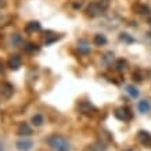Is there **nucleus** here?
<instances>
[{
    "label": "nucleus",
    "instance_id": "nucleus-1",
    "mask_svg": "<svg viewBox=\"0 0 151 151\" xmlns=\"http://www.w3.org/2000/svg\"><path fill=\"white\" fill-rule=\"evenodd\" d=\"M47 144L53 148L54 151H71V146L67 139L58 134H53L50 137H47Z\"/></svg>",
    "mask_w": 151,
    "mask_h": 151
},
{
    "label": "nucleus",
    "instance_id": "nucleus-2",
    "mask_svg": "<svg viewBox=\"0 0 151 151\" xmlns=\"http://www.w3.org/2000/svg\"><path fill=\"white\" fill-rule=\"evenodd\" d=\"M105 9H107V4H104V3H101V1H92L90 4L87 6L86 13L89 17H99V15H101L104 13Z\"/></svg>",
    "mask_w": 151,
    "mask_h": 151
},
{
    "label": "nucleus",
    "instance_id": "nucleus-3",
    "mask_svg": "<svg viewBox=\"0 0 151 151\" xmlns=\"http://www.w3.org/2000/svg\"><path fill=\"white\" fill-rule=\"evenodd\" d=\"M115 116H116L119 121L126 122V121H130V119H132L133 115L128 107H121V108H118V110L115 111Z\"/></svg>",
    "mask_w": 151,
    "mask_h": 151
},
{
    "label": "nucleus",
    "instance_id": "nucleus-4",
    "mask_svg": "<svg viewBox=\"0 0 151 151\" xmlns=\"http://www.w3.org/2000/svg\"><path fill=\"white\" fill-rule=\"evenodd\" d=\"M137 140L143 146H151V133H148L147 130H139Z\"/></svg>",
    "mask_w": 151,
    "mask_h": 151
},
{
    "label": "nucleus",
    "instance_id": "nucleus-5",
    "mask_svg": "<svg viewBox=\"0 0 151 151\" xmlns=\"http://www.w3.org/2000/svg\"><path fill=\"white\" fill-rule=\"evenodd\" d=\"M21 65H22V58H21L18 54H14L10 57L9 67L11 69H18V68H21Z\"/></svg>",
    "mask_w": 151,
    "mask_h": 151
},
{
    "label": "nucleus",
    "instance_id": "nucleus-6",
    "mask_svg": "<svg viewBox=\"0 0 151 151\" xmlns=\"http://www.w3.org/2000/svg\"><path fill=\"white\" fill-rule=\"evenodd\" d=\"M0 94L1 97H4V99H9L11 94H13V86L10 85V83H1L0 85Z\"/></svg>",
    "mask_w": 151,
    "mask_h": 151
},
{
    "label": "nucleus",
    "instance_id": "nucleus-7",
    "mask_svg": "<svg viewBox=\"0 0 151 151\" xmlns=\"http://www.w3.org/2000/svg\"><path fill=\"white\" fill-rule=\"evenodd\" d=\"M78 51L81 54H89L90 53V45H89V42L82 39V40L78 42Z\"/></svg>",
    "mask_w": 151,
    "mask_h": 151
},
{
    "label": "nucleus",
    "instance_id": "nucleus-8",
    "mask_svg": "<svg viewBox=\"0 0 151 151\" xmlns=\"http://www.w3.org/2000/svg\"><path fill=\"white\" fill-rule=\"evenodd\" d=\"M79 111H81L82 114H92V112H94V107H93L89 101H82V103L79 104Z\"/></svg>",
    "mask_w": 151,
    "mask_h": 151
},
{
    "label": "nucleus",
    "instance_id": "nucleus-9",
    "mask_svg": "<svg viewBox=\"0 0 151 151\" xmlns=\"http://www.w3.org/2000/svg\"><path fill=\"white\" fill-rule=\"evenodd\" d=\"M40 24L37 22V21H31V22L27 24V27H25V31L28 33H35V32H39L40 31Z\"/></svg>",
    "mask_w": 151,
    "mask_h": 151
},
{
    "label": "nucleus",
    "instance_id": "nucleus-10",
    "mask_svg": "<svg viewBox=\"0 0 151 151\" xmlns=\"http://www.w3.org/2000/svg\"><path fill=\"white\" fill-rule=\"evenodd\" d=\"M33 147V143L31 140H21V142H17V148L19 151H29Z\"/></svg>",
    "mask_w": 151,
    "mask_h": 151
},
{
    "label": "nucleus",
    "instance_id": "nucleus-11",
    "mask_svg": "<svg viewBox=\"0 0 151 151\" xmlns=\"http://www.w3.org/2000/svg\"><path fill=\"white\" fill-rule=\"evenodd\" d=\"M137 108H139V111H140L142 114H148V112L151 111V104H150V101H148V100H142V101H139Z\"/></svg>",
    "mask_w": 151,
    "mask_h": 151
},
{
    "label": "nucleus",
    "instance_id": "nucleus-12",
    "mask_svg": "<svg viewBox=\"0 0 151 151\" xmlns=\"http://www.w3.org/2000/svg\"><path fill=\"white\" fill-rule=\"evenodd\" d=\"M18 134L19 136H31L32 134V129H31V126L28 124H21L18 126Z\"/></svg>",
    "mask_w": 151,
    "mask_h": 151
},
{
    "label": "nucleus",
    "instance_id": "nucleus-13",
    "mask_svg": "<svg viewBox=\"0 0 151 151\" xmlns=\"http://www.w3.org/2000/svg\"><path fill=\"white\" fill-rule=\"evenodd\" d=\"M94 45L96 46H104L105 43H107V37H105V35H101V33H97V35H94Z\"/></svg>",
    "mask_w": 151,
    "mask_h": 151
},
{
    "label": "nucleus",
    "instance_id": "nucleus-14",
    "mask_svg": "<svg viewBox=\"0 0 151 151\" xmlns=\"http://www.w3.org/2000/svg\"><path fill=\"white\" fill-rule=\"evenodd\" d=\"M126 67H128V63L125 61V60H118L116 63H115L114 68L118 71V72H122V71H125L126 69Z\"/></svg>",
    "mask_w": 151,
    "mask_h": 151
},
{
    "label": "nucleus",
    "instance_id": "nucleus-15",
    "mask_svg": "<svg viewBox=\"0 0 151 151\" xmlns=\"http://www.w3.org/2000/svg\"><path fill=\"white\" fill-rule=\"evenodd\" d=\"M126 92H128V94L130 97H133V99H136V97L139 96L137 87H134L133 85H128V86H126Z\"/></svg>",
    "mask_w": 151,
    "mask_h": 151
},
{
    "label": "nucleus",
    "instance_id": "nucleus-16",
    "mask_svg": "<svg viewBox=\"0 0 151 151\" xmlns=\"http://www.w3.org/2000/svg\"><path fill=\"white\" fill-rule=\"evenodd\" d=\"M31 121H32V124L35 125V126H40V125L43 124V116H42L40 114H36V115H33Z\"/></svg>",
    "mask_w": 151,
    "mask_h": 151
},
{
    "label": "nucleus",
    "instance_id": "nucleus-17",
    "mask_svg": "<svg viewBox=\"0 0 151 151\" xmlns=\"http://www.w3.org/2000/svg\"><path fill=\"white\" fill-rule=\"evenodd\" d=\"M134 10H136L139 14H148L150 13V9H148V7H146V6H140V4L136 6Z\"/></svg>",
    "mask_w": 151,
    "mask_h": 151
},
{
    "label": "nucleus",
    "instance_id": "nucleus-18",
    "mask_svg": "<svg viewBox=\"0 0 151 151\" xmlns=\"http://www.w3.org/2000/svg\"><path fill=\"white\" fill-rule=\"evenodd\" d=\"M112 60H114V54L112 53H107V54L104 55V63L105 64H110V63H112Z\"/></svg>",
    "mask_w": 151,
    "mask_h": 151
},
{
    "label": "nucleus",
    "instance_id": "nucleus-19",
    "mask_svg": "<svg viewBox=\"0 0 151 151\" xmlns=\"http://www.w3.org/2000/svg\"><path fill=\"white\" fill-rule=\"evenodd\" d=\"M121 40H124V42H128V43H132L133 42V37H130L128 35V33H122V35H121Z\"/></svg>",
    "mask_w": 151,
    "mask_h": 151
},
{
    "label": "nucleus",
    "instance_id": "nucleus-20",
    "mask_svg": "<svg viewBox=\"0 0 151 151\" xmlns=\"http://www.w3.org/2000/svg\"><path fill=\"white\" fill-rule=\"evenodd\" d=\"M35 46H36V45H33V43H28V45H27L25 47H24V49H25L27 51H29V53H31V51L37 50V47H35Z\"/></svg>",
    "mask_w": 151,
    "mask_h": 151
},
{
    "label": "nucleus",
    "instance_id": "nucleus-21",
    "mask_svg": "<svg viewBox=\"0 0 151 151\" xmlns=\"http://www.w3.org/2000/svg\"><path fill=\"white\" fill-rule=\"evenodd\" d=\"M19 40H21V39H19V36H18V35H14V36L11 37V42H13L14 45H17V43H18Z\"/></svg>",
    "mask_w": 151,
    "mask_h": 151
},
{
    "label": "nucleus",
    "instance_id": "nucleus-22",
    "mask_svg": "<svg viewBox=\"0 0 151 151\" xmlns=\"http://www.w3.org/2000/svg\"><path fill=\"white\" fill-rule=\"evenodd\" d=\"M3 72V64H1V63H0V73Z\"/></svg>",
    "mask_w": 151,
    "mask_h": 151
},
{
    "label": "nucleus",
    "instance_id": "nucleus-23",
    "mask_svg": "<svg viewBox=\"0 0 151 151\" xmlns=\"http://www.w3.org/2000/svg\"><path fill=\"white\" fill-rule=\"evenodd\" d=\"M148 24H150V25H151V18H148Z\"/></svg>",
    "mask_w": 151,
    "mask_h": 151
},
{
    "label": "nucleus",
    "instance_id": "nucleus-24",
    "mask_svg": "<svg viewBox=\"0 0 151 151\" xmlns=\"http://www.w3.org/2000/svg\"><path fill=\"white\" fill-rule=\"evenodd\" d=\"M125 151H133V150H125Z\"/></svg>",
    "mask_w": 151,
    "mask_h": 151
}]
</instances>
